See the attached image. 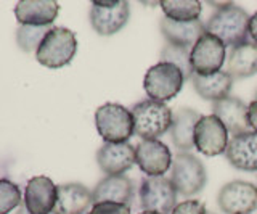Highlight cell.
<instances>
[{"mask_svg": "<svg viewBox=\"0 0 257 214\" xmlns=\"http://www.w3.org/2000/svg\"><path fill=\"white\" fill-rule=\"evenodd\" d=\"M190 81L201 98L211 100L212 103L230 97V90L233 87V77L227 71H219V73L209 76L193 74Z\"/></svg>", "mask_w": 257, "mask_h": 214, "instance_id": "cell-23", "label": "cell"}, {"mask_svg": "<svg viewBox=\"0 0 257 214\" xmlns=\"http://www.w3.org/2000/svg\"><path fill=\"white\" fill-rule=\"evenodd\" d=\"M139 200L143 211L171 214L177 206V190L171 179L143 177L139 188Z\"/></svg>", "mask_w": 257, "mask_h": 214, "instance_id": "cell-7", "label": "cell"}, {"mask_svg": "<svg viewBox=\"0 0 257 214\" xmlns=\"http://www.w3.org/2000/svg\"><path fill=\"white\" fill-rule=\"evenodd\" d=\"M249 37L252 39V42L257 44V12L249 20Z\"/></svg>", "mask_w": 257, "mask_h": 214, "instance_id": "cell-31", "label": "cell"}, {"mask_svg": "<svg viewBox=\"0 0 257 214\" xmlns=\"http://www.w3.org/2000/svg\"><path fill=\"white\" fill-rule=\"evenodd\" d=\"M56 200H58V185H55L50 177L36 176L28 180L23 204L31 214L53 212Z\"/></svg>", "mask_w": 257, "mask_h": 214, "instance_id": "cell-13", "label": "cell"}, {"mask_svg": "<svg viewBox=\"0 0 257 214\" xmlns=\"http://www.w3.org/2000/svg\"><path fill=\"white\" fill-rule=\"evenodd\" d=\"M228 142V131L225 129L219 118L214 115L201 116L193 132V144L199 153L206 156H219L225 153Z\"/></svg>", "mask_w": 257, "mask_h": 214, "instance_id": "cell-10", "label": "cell"}, {"mask_svg": "<svg viewBox=\"0 0 257 214\" xmlns=\"http://www.w3.org/2000/svg\"><path fill=\"white\" fill-rule=\"evenodd\" d=\"M217 204L225 214H251L257 209V187L246 180H231L219 190Z\"/></svg>", "mask_w": 257, "mask_h": 214, "instance_id": "cell-11", "label": "cell"}, {"mask_svg": "<svg viewBox=\"0 0 257 214\" xmlns=\"http://www.w3.org/2000/svg\"><path fill=\"white\" fill-rule=\"evenodd\" d=\"M128 17L131 5L125 0H111V2H92L90 25L98 36H112L122 29Z\"/></svg>", "mask_w": 257, "mask_h": 214, "instance_id": "cell-9", "label": "cell"}, {"mask_svg": "<svg viewBox=\"0 0 257 214\" xmlns=\"http://www.w3.org/2000/svg\"><path fill=\"white\" fill-rule=\"evenodd\" d=\"M255 98H257V90H255Z\"/></svg>", "mask_w": 257, "mask_h": 214, "instance_id": "cell-34", "label": "cell"}, {"mask_svg": "<svg viewBox=\"0 0 257 214\" xmlns=\"http://www.w3.org/2000/svg\"><path fill=\"white\" fill-rule=\"evenodd\" d=\"M159 5L166 18L179 23L198 21L203 12V5L198 0H163Z\"/></svg>", "mask_w": 257, "mask_h": 214, "instance_id": "cell-24", "label": "cell"}, {"mask_svg": "<svg viewBox=\"0 0 257 214\" xmlns=\"http://www.w3.org/2000/svg\"><path fill=\"white\" fill-rule=\"evenodd\" d=\"M212 115L217 116L233 137L249 132L247 105L238 97H227L212 103Z\"/></svg>", "mask_w": 257, "mask_h": 214, "instance_id": "cell-18", "label": "cell"}, {"mask_svg": "<svg viewBox=\"0 0 257 214\" xmlns=\"http://www.w3.org/2000/svg\"><path fill=\"white\" fill-rule=\"evenodd\" d=\"M95 126L104 144H125L135 134L132 112L119 103H104L96 108Z\"/></svg>", "mask_w": 257, "mask_h": 214, "instance_id": "cell-3", "label": "cell"}, {"mask_svg": "<svg viewBox=\"0 0 257 214\" xmlns=\"http://www.w3.org/2000/svg\"><path fill=\"white\" fill-rule=\"evenodd\" d=\"M227 60V47L219 37L206 33L201 36L196 44L191 47V69L193 74L209 76L222 71V66Z\"/></svg>", "mask_w": 257, "mask_h": 214, "instance_id": "cell-8", "label": "cell"}, {"mask_svg": "<svg viewBox=\"0 0 257 214\" xmlns=\"http://www.w3.org/2000/svg\"><path fill=\"white\" fill-rule=\"evenodd\" d=\"M88 214H132V208L128 204L112 203V201H101L95 203Z\"/></svg>", "mask_w": 257, "mask_h": 214, "instance_id": "cell-28", "label": "cell"}, {"mask_svg": "<svg viewBox=\"0 0 257 214\" xmlns=\"http://www.w3.org/2000/svg\"><path fill=\"white\" fill-rule=\"evenodd\" d=\"M174 156L164 142L142 140L135 147V163L148 177H161L171 169Z\"/></svg>", "mask_w": 257, "mask_h": 214, "instance_id": "cell-12", "label": "cell"}, {"mask_svg": "<svg viewBox=\"0 0 257 214\" xmlns=\"http://www.w3.org/2000/svg\"><path fill=\"white\" fill-rule=\"evenodd\" d=\"M77 52L76 34L68 28L52 26L42 39L36 52V58L42 66L58 69L69 65Z\"/></svg>", "mask_w": 257, "mask_h": 214, "instance_id": "cell-4", "label": "cell"}, {"mask_svg": "<svg viewBox=\"0 0 257 214\" xmlns=\"http://www.w3.org/2000/svg\"><path fill=\"white\" fill-rule=\"evenodd\" d=\"M190 55H191V49H188V47L166 44L163 47V50H161V61L175 65L183 73L185 81H187V79H191V76H193Z\"/></svg>", "mask_w": 257, "mask_h": 214, "instance_id": "cell-25", "label": "cell"}, {"mask_svg": "<svg viewBox=\"0 0 257 214\" xmlns=\"http://www.w3.org/2000/svg\"><path fill=\"white\" fill-rule=\"evenodd\" d=\"M21 203V190L15 182L0 179V214H8Z\"/></svg>", "mask_w": 257, "mask_h": 214, "instance_id": "cell-27", "label": "cell"}, {"mask_svg": "<svg viewBox=\"0 0 257 214\" xmlns=\"http://www.w3.org/2000/svg\"><path fill=\"white\" fill-rule=\"evenodd\" d=\"M135 136L142 140H159L171 131L174 112L166 103L156 100H142L132 108Z\"/></svg>", "mask_w": 257, "mask_h": 214, "instance_id": "cell-2", "label": "cell"}, {"mask_svg": "<svg viewBox=\"0 0 257 214\" xmlns=\"http://www.w3.org/2000/svg\"><path fill=\"white\" fill-rule=\"evenodd\" d=\"M183 84L185 76L182 71L172 63L166 61H159L153 65L143 79V87L148 97L163 103L179 95Z\"/></svg>", "mask_w": 257, "mask_h": 214, "instance_id": "cell-6", "label": "cell"}, {"mask_svg": "<svg viewBox=\"0 0 257 214\" xmlns=\"http://www.w3.org/2000/svg\"><path fill=\"white\" fill-rule=\"evenodd\" d=\"M58 12V2L52 0H21L15 7V17L20 26H52Z\"/></svg>", "mask_w": 257, "mask_h": 214, "instance_id": "cell-17", "label": "cell"}, {"mask_svg": "<svg viewBox=\"0 0 257 214\" xmlns=\"http://www.w3.org/2000/svg\"><path fill=\"white\" fill-rule=\"evenodd\" d=\"M228 163L235 169L255 172L257 171V132L249 131L241 136L231 137L225 150Z\"/></svg>", "mask_w": 257, "mask_h": 214, "instance_id": "cell-15", "label": "cell"}, {"mask_svg": "<svg viewBox=\"0 0 257 214\" xmlns=\"http://www.w3.org/2000/svg\"><path fill=\"white\" fill-rule=\"evenodd\" d=\"M134 198H135L134 180L131 177H127L125 174H120V176H106L92 190L93 204L101 201H112V203H122L132 206Z\"/></svg>", "mask_w": 257, "mask_h": 214, "instance_id": "cell-16", "label": "cell"}, {"mask_svg": "<svg viewBox=\"0 0 257 214\" xmlns=\"http://www.w3.org/2000/svg\"><path fill=\"white\" fill-rule=\"evenodd\" d=\"M207 214H214V212H207Z\"/></svg>", "mask_w": 257, "mask_h": 214, "instance_id": "cell-35", "label": "cell"}, {"mask_svg": "<svg viewBox=\"0 0 257 214\" xmlns=\"http://www.w3.org/2000/svg\"><path fill=\"white\" fill-rule=\"evenodd\" d=\"M16 214H31L28 209H26V206H24V204H21L20 206V208H18V211H16Z\"/></svg>", "mask_w": 257, "mask_h": 214, "instance_id": "cell-32", "label": "cell"}, {"mask_svg": "<svg viewBox=\"0 0 257 214\" xmlns=\"http://www.w3.org/2000/svg\"><path fill=\"white\" fill-rule=\"evenodd\" d=\"M96 163L106 176H120L135 164V147L125 144H103L96 152Z\"/></svg>", "mask_w": 257, "mask_h": 214, "instance_id": "cell-14", "label": "cell"}, {"mask_svg": "<svg viewBox=\"0 0 257 214\" xmlns=\"http://www.w3.org/2000/svg\"><path fill=\"white\" fill-rule=\"evenodd\" d=\"M247 123H249V128L254 132H257V98H254L247 105Z\"/></svg>", "mask_w": 257, "mask_h": 214, "instance_id": "cell-30", "label": "cell"}, {"mask_svg": "<svg viewBox=\"0 0 257 214\" xmlns=\"http://www.w3.org/2000/svg\"><path fill=\"white\" fill-rule=\"evenodd\" d=\"M201 113L193 108H179L174 112L172 126H171V140L179 153H190L191 148H195L193 144V132L198 121L201 120Z\"/></svg>", "mask_w": 257, "mask_h": 214, "instance_id": "cell-20", "label": "cell"}, {"mask_svg": "<svg viewBox=\"0 0 257 214\" xmlns=\"http://www.w3.org/2000/svg\"><path fill=\"white\" fill-rule=\"evenodd\" d=\"M52 26H20L16 31V42L18 47L24 52H32L39 49L42 39L47 36Z\"/></svg>", "mask_w": 257, "mask_h": 214, "instance_id": "cell-26", "label": "cell"}, {"mask_svg": "<svg viewBox=\"0 0 257 214\" xmlns=\"http://www.w3.org/2000/svg\"><path fill=\"white\" fill-rule=\"evenodd\" d=\"M93 206L92 192L82 184L58 185V200L53 214H85Z\"/></svg>", "mask_w": 257, "mask_h": 214, "instance_id": "cell-19", "label": "cell"}, {"mask_svg": "<svg viewBox=\"0 0 257 214\" xmlns=\"http://www.w3.org/2000/svg\"><path fill=\"white\" fill-rule=\"evenodd\" d=\"M171 214H207V209L204 203L199 200H185L177 203Z\"/></svg>", "mask_w": 257, "mask_h": 214, "instance_id": "cell-29", "label": "cell"}, {"mask_svg": "<svg viewBox=\"0 0 257 214\" xmlns=\"http://www.w3.org/2000/svg\"><path fill=\"white\" fill-rule=\"evenodd\" d=\"M140 214H159V212H153V211H142Z\"/></svg>", "mask_w": 257, "mask_h": 214, "instance_id": "cell-33", "label": "cell"}, {"mask_svg": "<svg viewBox=\"0 0 257 214\" xmlns=\"http://www.w3.org/2000/svg\"><path fill=\"white\" fill-rule=\"evenodd\" d=\"M249 13L243 7L230 2L223 9H217L206 23L209 34L219 37L225 47H238L251 41L249 37Z\"/></svg>", "mask_w": 257, "mask_h": 214, "instance_id": "cell-1", "label": "cell"}, {"mask_svg": "<svg viewBox=\"0 0 257 214\" xmlns=\"http://www.w3.org/2000/svg\"><path fill=\"white\" fill-rule=\"evenodd\" d=\"M159 29L167 41V44L188 47V49H191V47L196 44L198 39L207 33L206 25L201 20L191 21V23H179V21L169 20L166 17L161 20Z\"/></svg>", "mask_w": 257, "mask_h": 214, "instance_id": "cell-21", "label": "cell"}, {"mask_svg": "<svg viewBox=\"0 0 257 214\" xmlns=\"http://www.w3.org/2000/svg\"><path fill=\"white\" fill-rule=\"evenodd\" d=\"M171 182L185 198L198 195L207 182L203 161L191 153H177L171 166Z\"/></svg>", "mask_w": 257, "mask_h": 214, "instance_id": "cell-5", "label": "cell"}, {"mask_svg": "<svg viewBox=\"0 0 257 214\" xmlns=\"http://www.w3.org/2000/svg\"><path fill=\"white\" fill-rule=\"evenodd\" d=\"M227 73L235 79L251 77L257 73V44L249 41L230 49L227 57Z\"/></svg>", "mask_w": 257, "mask_h": 214, "instance_id": "cell-22", "label": "cell"}]
</instances>
